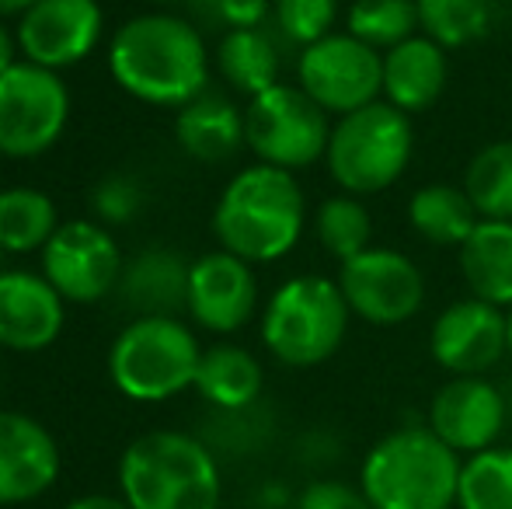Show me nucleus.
I'll use <instances>...</instances> for the list:
<instances>
[{
  "label": "nucleus",
  "mask_w": 512,
  "mask_h": 509,
  "mask_svg": "<svg viewBox=\"0 0 512 509\" xmlns=\"http://www.w3.org/2000/svg\"><path fill=\"white\" fill-rule=\"evenodd\" d=\"M297 84L328 116H349L380 102L384 95V53L370 49L349 32H331L328 39L300 49Z\"/></svg>",
  "instance_id": "obj_9"
},
{
  "label": "nucleus",
  "mask_w": 512,
  "mask_h": 509,
  "mask_svg": "<svg viewBox=\"0 0 512 509\" xmlns=\"http://www.w3.org/2000/svg\"><path fill=\"white\" fill-rule=\"evenodd\" d=\"M450 84V49L429 35H411L408 42L384 53V102L405 116L429 112Z\"/></svg>",
  "instance_id": "obj_19"
},
{
  "label": "nucleus",
  "mask_w": 512,
  "mask_h": 509,
  "mask_svg": "<svg viewBox=\"0 0 512 509\" xmlns=\"http://www.w3.org/2000/svg\"><path fill=\"white\" fill-rule=\"evenodd\" d=\"M262 363L241 346H213L203 353L196 370V391L203 394L209 405L223 408V412H244L258 401L262 394Z\"/></svg>",
  "instance_id": "obj_23"
},
{
  "label": "nucleus",
  "mask_w": 512,
  "mask_h": 509,
  "mask_svg": "<svg viewBox=\"0 0 512 509\" xmlns=\"http://www.w3.org/2000/svg\"><path fill=\"white\" fill-rule=\"evenodd\" d=\"M122 269L119 248L105 227L91 220L60 224L49 245L42 248V272L63 300L95 304L115 286Z\"/></svg>",
  "instance_id": "obj_13"
},
{
  "label": "nucleus",
  "mask_w": 512,
  "mask_h": 509,
  "mask_svg": "<svg viewBox=\"0 0 512 509\" xmlns=\"http://www.w3.org/2000/svg\"><path fill=\"white\" fill-rule=\"evenodd\" d=\"M349 318L352 311L338 279L293 276L265 304L262 342L283 367H321L342 349Z\"/></svg>",
  "instance_id": "obj_5"
},
{
  "label": "nucleus",
  "mask_w": 512,
  "mask_h": 509,
  "mask_svg": "<svg viewBox=\"0 0 512 509\" xmlns=\"http://www.w3.org/2000/svg\"><path fill=\"white\" fill-rule=\"evenodd\" d=\"M126 293L129 297H140L150 314H164L171 307L189 304V269L178 262L175 255L164 252H150L129 269L126 279Z\"/></svg>",
  "instance_id": "obj_31"
},
{
  "label": "nucleus",
  "mask_w": 512,
  "mask_h": 509,
  "mask_svg": "<svg viewBox=\"0 0 512 509\" xmlns=\"http://www.w3.org/2000/svg\"><path fill=\"white\" fill-rule=\"evenodd\" d=\"M70 95L56 70L14 63L0 77V154L35 157L60 140Z\"/></svg>",
  "instance_id": "obj_10"
},
{
  "label": "nucleus",
  "mask_w": 512,
  "mask_h": 509,
  "mask_svg": "<svg viewBox=\"0 0 512 509\" xmlns=\"http://www.w3.org/2000/svg\"><path fill=\"white\" fill-rule=\"evenodd\" d=\"M314 231L321 248L331 258H338V265L349 262V258L363 255L366 248H373V217L366 210V203L349 192H338V196L324 199L317 206Z\"/></svg>",
  "instance_id": "obj_27"
},
{
  "label": "nucleus",
  "mask_w": 512,
  "mask_h": 509,
  "mask_svg": "<svg viewBox=\"0 0 512 509\" xmlns=\"http://www.w3.org/2000/svg\"><path fill=\"white\" fill-rule=\"evenodd\" d=\"M408 224L425 245L436 248H457L474 234L481 224L478 210L467 199L464 185L450 182H429L411 192L408 199Z\"/></svg>",
  "instance_id": "obj_22"
},
{
  "label": "nucleus",
  "mask_w": 512,
  "mask_h": 509,
  "mask_svg": "<svg viewBox=\"0 0 512 509\" xmlns=\"http://www.w3.org/2000/svg\"><path fill=\"white\" fill-rule=\"evenodd\" d=\"M108 67L122 91L185 109L206 91L209 53L196 25L175 14H140L115 32Z\"/></svg>",
  "instance_id": "obj_1"
},
{
  "label": "nucleus",
  "mask_w": 512,
  "mask_h": 509,
  "mask_svg": "<svg viewBox=\"0 0 512 509\" xmlns=\"http://www.w3.org/2000/svg\"><path fill=\"white\" fill-rule=\"evenodd\" d=\"M102 21L98 0H35L18 25L21 53L35 67H70L98 46Z\"/></svg>",
  "instance_id": "obj_15"
},
{
  "label": "nucleus",
  "mask_w": 512,
  "mask_h": 509,
  "mask_svg": "<svg viewBox=\"0 0 512 509\" xmlns=\"http://www.w3.org/2000/svg\"><path fill=\"white\" fill-rule=\"evenodd\" d=\"M67 509H133V506L115 496H84V499H74Z\"/></svg>",
  "instance_id": "obj_36"
},
{
  "label": "nucleus",
  "mask_w": 512,
  "mask_h": 509,
  "mask_svg": "<svg viewBox=\"0 0 512 509\" xmlns=\"http://www.w3.org/2000/svg\"><path fill=\"white\" fill-rule=\"evenodd\" d=\"M56 206L39 189L0 192V248L4 252H35L56 234Z\"/></svg>",
  "instance_id": "obj_25"
},
{
  "label": "nucleus",
  "mask_w": 512,
  "mask_h": 509,
  "mask_svg": "<svg viewBox=\"0 0 512 509\" xmlns=\"http://www.w3.org/2000/svg\"><path fill=\"white\" fill-rule=\"evenodd\" d=\"M345 32L377 53H387L418 32V7L415 0H352L345 11Z\"/></svg>",
  "instance_id": "obj_29"
},
{
  "label": "nucleus",
  "mask_w": 512,
  "mask_h": 509,
  "mask_svg": "<svg viewBox=\"0 0 512 509\" xmlns=\"http://www.w3.org/2000/svg\"><path fill=\"white\" fill-rule=\"evenodd\" d=\"M328 112L300 84H283L262 91L244 109V143L258 164L283 171H304L328 150Z\"/></svg>",
  "instance_id": "obj_8"
},
{
  "label": "nucleus",
  "mask_w": 512,
  "mask_h": 509,
  "mask_svg": "<svg viewBox=\"0 0 512 509\" xmlns=\"http://www.w3.org/2000/svg\"><path fill=\"white\" fill-rule=\"evenodd\" d=\"M150 4H164V0H150Z\"/></svg>",
  "instance_id": "obj_40"
},
{
  "label": "nucleus",
  "mask_w": 512,
  "mask_h": 509,
  "mask_svg": "<svg viewBox=\"0 0 512 509\" xmlns=\"http://www.w3.org/2000/svg\"><path fill=\"white\" fill-rule=\"evenodd\" d=\"M63 328V297L46 276L0 272V346L35 353L56 342Z\"/></svg>",
  "instance_id": "obj_18"
},
{
  "label": "nucleus",
  "mask_w": 512,
  "mask_h": 509,
  "mask_svg": "<svg viewBox=\"0 0 512 509\" xmlns=\"http://www.w3.org/2000/svg\"><path fill=\"white\" fill-rule=\"evenodd\" d=\"M14 67V39L7 35V28L0 25V77Z\"/></svg>",
  "instance_id": "obj_37"
},
{
  "label": "nucleus",
  "mask_w": 512,
  "mask_h": 509,
  "mask_svg": "<svg viewBox=\"0 0 512 509\" xmlns=\"http://www.w3.org/2000/svg\"><path fill=\"white\" fill-rule=\"evenodd\" d=\"M297 509H373V506L359 485L338 482V478H321V482H310L300 492Z\"/></svg>",
  "instance_id": "obj_33"
},
{
  "label": "nucleus",
  "mask_w": 512,
  "mask_h": 509,
  "mask_svg": "<svg viewBox=\"0 0 512 509\" xmlns=\"http://www.w3.org/2000/svg\"><path fill=\"white\" fill-rule=\"evenodd\" d=\"M60 450L42 422L21 412H0V506L32 503L53 489Z\"/></svg>",
  "instance_id": "obj_17"
},
{
  "label": "nucleus",
  "mask_w": 512,
  "mask_h": 509,
  "mask_svg": "<svg viewBox=\"0 0 512 509\" xmlns=\"http://www.w3.org/2000/svg\"><path fill=\"white\" fill-rule=\"evenodd\" d=\"M136 203H140V196H136V185L126 182V178H108L102 189L95 192L98 217L112 220V224H122V220L133 217Z\"/></svg>",
  "instance_id": "obj_34"
},
{
  "label": "nucleus",
  "mask_w": 512,
  "mask_h": 509,
  "mask_svg": "<svg viewBox=\"0 0 512 509\" xmlns=\"http://www.w3.org/2000/svg\"><path fill=\"white\" fill-rule=\"evenodd\" d=\"M509 401L488 377H450L429 401V429L460 457L499 447Z\"/></svg>",
  "instance_id": "obj_14"
},
{
  "label": "nucleus",
  "mask_w": 512,
  "mask_h": 509,
  "mask_svg": "<svg viewBox=\"0 0 512 509\" xmlns=\"http://www.w3.org/2000/svg\"><path fill=\"white\" fill-rule=\"evenodd\" d=\"M411 154H415L411 116L387 102H373L331 126L324 164L338 189L366 199L398 185Z\"/></svg>",
  "instance_id": "obj_6"
},
{
  "label": "nucleus",
  "mask_w": 512,
  "mask_h": 509,
  "mask_svg": "<svg viewBox=\"0 0 512 509\" xmlns=\"http://www.w3.org/2000/svg\"><path fill=\"white\" fill-rule=\"evenodd\" d=\"M203 360L196 335L171 314H147L119 332L108 353V374L133 401H168L196 384Z\"/></svg>",
  "instance_id": "obj_7"
},
{
  "label": "nucleus",
  "mask_w": 512,
  "mask_h": 509,
  "mask_svg": "<svg viewBox=\"0 0 512 509\" xmlns=\"http://www.w3.org/2000/svg\"><path fill=\"white\" fill-rule=\"evenodd\" d=\"M464 457L429 426L380 436L359 464V489L373 509H457Z\"/></svg>",
  "instance_id": "obj_3"
},
{
  "label": "nucleus",
  "mask_w": 512,
  "mask_h": 509,
  "mask_svg": "<svg viewBox=\"0 0 512 509\" xmlns=\"http://www.w3.org/2000/svg\"><path fill=\"white\" fill-rule=\"evenodd\" d=\"M457 509H512V447L464 457Z\"/></svg>",
  "instance_id": "obj_30"
},
{
  "label": "nucleus",
  "mask_w": 512,
  "mask_h": 509,
  "mask_svg": "<svg viewBox=\"0 0 512 509\" xmlns=\"http://www.w3.org/2000/svg\"><path fill=\"white\" fill-rule=\"evenodd\" d=\"M272 4L269 0H213V14L234 28H258L265 18H269Z\"/></svg>",
  "instance_id": "obj_35"
},
{
  "label": "nucleus",
  "mask_w": 512,
  "mask_h": 509,
  "mask_svg": "<svg viewBox=\"0 0 512 509\" xmlns=\"http://www.w3.org/2000/svg\"><path fill=\"white\" fill-rule=\"evenodd\" d=\"M192 318L216 335L244 328L258 311V279L251 262L230 252H209L189 265V304Z\"/></svg>",
  "instance_id": "obj_16"
},
{
  "label": "nucleus",
  "mask_w": 512,
  "mask_h": 509,
  "mask_svg": "<svg viewBox=\"0 0 512 509\" xmlns=\"http://www.w3.org/2000/svg\"><path fill=\"white\" fill-rule=\"evenodd\" d=\"M338 286L359 321L394 328L415 318L425 304V276L398 248H366L338 269Z\"/></svg>",
  "instance_id": "obj_11"
},
{
  "label": "nucleus",
  "mask_w": 512,
  "mask_h": 509,
  "mask_svg": "<svg viewBox=\"0 0 512 509\" xmlns=\"http://www.w3.org/2000/svg\"><path fill=\"white\" fill-rule=\"evenodd\" d=\"M509 360H512V311H509Z\"/></svg>",
  "instance_id": "obj_39"
},
{
  "label": "nucleus",
  "mask_w": 512,
  "mask_h": 509,
  "mask_svg": "<svg viewBox=\"0 0 512 509\" xmlns=\"http://www.w3.org/2000/svg\"><path fill=\"white\" fill-rule=\"evenodd\" d=\"M175 136L185 154L196 157V161H227L244 143V112L223 95L203 91L196 102H189L178 112Z\"/></svg>",
  "instance_id": "obj_21"
},
{
  "label": "nucleus",
  "mask_w": 512,
  "mask_h": 509,
  "mask_svg": "<svg viewBox=\"0 0 512 509\" xmlns=\"http://www.w3.org/2000/svg\"><path fill=\"white\" fill-rule=\"evenodd\" d=\"M429 353L450 377H485L509 356V311L478 297L453 300L432 321Z\"/></svg>",
  "instance_id": "obj_12"
},
{
  "label": "nucleus",
  "mask_w": 512,
  "mask_h": 509,
  "mask_svg": "<svg viewBox=\"0 0 512 509\" xmlns=\"http://www.w3.org/2000/svg\"><path fill=\"white\" fill-rule=\"evenodd\" d=\"M122 499L133 509H220V468L203 440L157 429L126 447L119 461Z\"/></svg>",
  "instance_id": "obj_4"
},
{
  "label": "nucleus",
  "mask_w": 512,
  "mask_h": 509,
  "mask_svg": "<svg viewBox=\"0 0 512 509\" xmlns=\"http://www.w3.org/2000/svg\"><path fill=\"white\" fill-rule=\"evenodd\" d=\"M276 25L293 46L307 49L328 39L338 21V0H276L272 4Z\"/></svg>",
  "instance_id": "obj_32"
},
{
  "label": "nucleus",
  "mask_w": 512,
  "mask_h": 509,
  "mask_svg": "<svg viewBox=\"0 0 512 509\" xmlns=\"http://www.w3.org/2000/svg\"><path fill=\"white\" fill-rule=\"evenodd\" d=\"M32 4L35 0H0V18H7V14H25Z\"/></svg>",
  "instance_id": "obj_38"
},
{
  "label": "nucleus",
  "mask_w": 512,
  "mask_h": 509,
  "mask_svg": "<svg viewBox=\"0 0 512 509\" xmlns=\"http://www.w3.org/2000/svg\"><path fill=\"white\" fill-rule=\"evenodd\" d=\"M418 28L443 49H464L492 28V0H415Z\"/></svg>",
  "instance_id": "obj_28"
},
{
  "label": "nucleus",
  "mask_w": 512,
  "mask_h": 509,
  "mask_svg": "<svg viewBox=\"0 0 512 509\" xmlns=\"http://www.w3.org/2000/svg\"><path fill=\"white\" fill-rule=\"evenodd\" d=\"M464 192L481 220H512V140H495L471 157Z\"/></svg>",
  "instance_id": "obj_26"
},
{
  "label": "nucleus",
  "mask_w": 512,
  "mask_h": 509,
  "mask_svg": "<svg viewBox=\"0 0 512 509\" xmlns=\"http://www.w3.org/2000/svg\"><path fill=\"white\" fill-rule=\"evenodd\" d=\"M307 224V199L297 175L272 164L237 171L220 192L213 231L223 252L244 262H276L297 248Z\"/></svg>",
  "instance_id": "obj_2"
},
{
  "label": "nucleus",
  "mask_w": 512,
  "mask_h": 509,
  "mask_svg": "<svg viewBox=\"0 0 512 509\" xmlns=\"http://www.w3.org/2000/svg\"><path fill=\"white\" fill-rule=\"evenodd\" d=\"M216 67L241 95L255 98L279 84V49L262 28H234L220 39Z\"/></svg>",
  "instance_id": "obj_24"
},
{
  "label": "nucleus",
  "mask_w": 512,
  "mask_h": 509,
  "mask_svg": "<svg viewBox=\"0 0 512 509\" xmlns=\"http://www.w3.org/2000/svg\"><path fill=\"white\" fill-rule=\"evenodd\" d=\"M460 272L471 297L512 311V220H481L460 245Z\"/></svg>",
  "instance_id": "obj_20"
}]
</instances>
